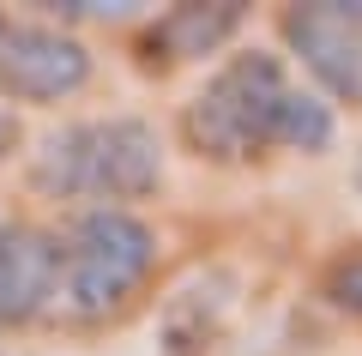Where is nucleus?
Segmentation results:
<instances>
[{"label":"nucleus","mask_w":362,"mask_h":356,"mask_svg":"<svg viewBox=\"0 0 362 356\" xmlns=\"http://www.w3.org/2000/svg\"><path fill=\"white\" fill-rule=\"evenodd\" d=\"M181 139L211 163H254L272 145L314 157L332 145V109L314 91H302L278 54L242 49L181 109Z\"/></svg>","instance_id":"obj_1"},{"label":"nucleus","mask_w":362,"mask_h":356,"mask_svg":"<svg viewBox=\"0 0 362 356\" xmlns=\"http://www.w3.org/2000/svg\"><path fill=\"white\" fill-rule=\"evenodd\" d=\"M30 181L54 200H145L163 181V145L145 121L109 115V121H78L42 139L30 157Z\"/></svg>","instance_id":"obj_2"},{"label":"nucleus","mask_w":362,"mask_h":356,"mask_svg":"<svg viewBox=\"0 0 362 356\" xmlns=\"http://www.w3.org/2000/svg\"><path fill=\"white\" fill-rule=\"evenodd\" d=\"M151 260H157L151 229L127 212L97 205L61 242V290H54V302H61L66 320H103L145 284Z\"/></svg>","instance_id":"obj_3"},{"label":"nucleus","mask_w":362,"mask_h":356,"mask_svg":"<svg viewBox=\"0 0 362 356\" xmlns=\"http://www.w3.org/2000/svg\"><path fill=\"white\" fill-rule=\"evenodd\" d=\"M90 79V49L54 25L0 13V97L13 103H61Z\"/></svg>","instance_id":"obj_4"},{"label":"nucleus","mask_w":362,"mask_h":356,"mask_svg":"<svg viewBox=\"0 0 362 356\" xmlns=\"http://www.w3.org/2000/svg\"><path fill=\"white\" fill-rule=\"evenodd\" d=\"M284 37L302 54L314 79L332 97L362 103V0H314V6H290Z\"/></svg>","instance_id":"obj_5"},{"label":"nucleus","mask_w":362,"mask_h":356,"mask_svg":"<svg viewBox=\"0 0 362 356\" xmlns=\"http://www.w3.org/2000/svg\"><path fill=\"white\" fill-rule=\"evenodd\" d=\"M61 290V242L42 229H0V332L30 320Z\"/></svg>","instance_id":"obj_6"},{"label":"nucleus","mask_w":362,"mask_h":356,"mask_svg":"<svg viewBox=\"0 0 362 356\" xmlns=\"http://www.w3.org/2000/svg\"><path fill=\"white\" fill-rule=\"evenodd\" d=\"M235 25H242V6H230V0L223 6H175L151 25L145 49H151V61H199L218 42H230Z\"/></svg>","instance_id":"obj_7"},{"label":"nucleus","mask_w":362,"mask_h":356,"mask_svg":"<svg viewBox=\"0 0 362 356\" xmlns=\"http://www.w3.org/2000/svg\"><path fill=\"white\" fill-rule=\"evenodd\" d=\"M326 302L362 320V248L344 254V260H332V272H326Z\"/></svg>","instance_id":"obj_8"},{"label":"nucleus","mask_w":362,"mask_h":356,"mask_svg":"<svg viewBox=\"0 0 362 356\" xmlns=\"http://www.w3.org/2000/svg\"><path fill=\"white\" fill-rule=\"evenodd\" d=\"M6 145H13V127H6V121H0V157H6Z\"/></svg>","instance_id":"obj_9"},{"label":"nucleus","mask_w":362,"mask_h":356,"mask_svg":"<svg viewBox=\"0 0 362 356\" xmlns=\"http://www.w3.org/2000/svg\"><path fill=\"white\" fill-rule=\"evenodd\" d=\"M356 188H362V157H356Z\"/></svg>","instance_id":"obj_10"}]
</instances>
